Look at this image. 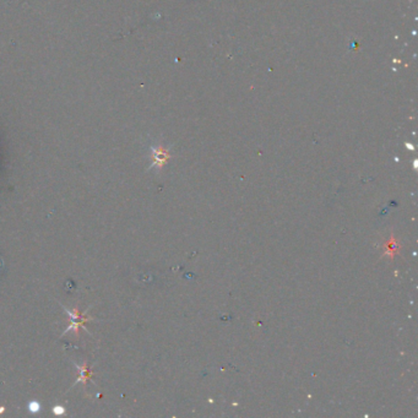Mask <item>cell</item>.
<instances>
[{
    "instance_id": "obj_1",
    "label": "cell",
    "mask_w": 418,
    "mask_h": 418,
    "mask_svg": "<svg viewBox=\"0 0 418 418\" xmlns=\"http://www.w3.org/2000/svg\"><path fill=\"white\" fill-rule=\"evenodd\" d=\"M61 306H63L65 313L69 315V321H70L69 326L67 327V330H64V333L61 334V336H64L65 334L70 331V333H74V335H75L76 337H79L80 329L82 327V329L86 330L85 324L87 323V321L92 320V318L89 317V311L91 306H90V308L85 313H80L79 309H68V308H65L64 305H61ZM86 331L90 333L89 330H86Z\"/></svg>"
},
{
    "instance_id": "obj_2",
    "label": "cell",
    "mask_w": 418,
    "mask_h": 418,
    "mask_svg": "<svg viewBox=\"0 0 418 418\" xmlns=\"http://www.w3.org/2000/svg\"><path fill=\"white\" fill-rule=\"evenodd\" d=\"M74 364H75V367L77 368V371H79V377H77V380L75 382V384L71 386V388H74V386L79 383H81L86 386V384H87L89 380H91V377H92V374H94V371H92L91 368L89 367L87 362H83L81 365L77 363H74Z\"/></svg>"
},
{
    "instance_id": "obj_3",
    "label": "cell",
    "mask_w": 418,
    "mask_h": 418,
    "mask_svg": "<svg viewBox=\"0 0 418 418\" xmlns=\"http://www.w3.org/2000/svg\"><path fill=\"white\" fill-rule=\"evenodd\" d=\"M152 157H153V163L152 166L159 167V168H162V166L165 165V162L168 159V153L167 151L163 150V148H152Z\"/></svg>"
},
{
    "instance_id": "obj_4",
    "label": "cell",
    "mask_w": 418,
    "mask_h": 418,
    "mask_svg": "<svg viewBox=\"0 0 418 418\" xmlns=\"http://www.w3.org/2000/svg\"><path fill=\"white\" fill-rule=\"evenodd\" d=\"M41 404L38 401H31L29 404V411L31 413H37L41 411Z\"/></svg>"
},
{
    "instance_id": "obj_5",
    "label": "cell",
    "mask_w": 418,
    "mask_h": 418,
    "mask_svg": "<svg viewBox=\"0 0 418 418\" xmlns=\"http://www.w3.org/2000/svg\"><path fill=\"white\" fill-rule=\"evenodd\" d=\"M52 411H53L55 416H63V414H65V408L63 406H54Z\"/></svg>"
},
{
    "instance_id": "obj_6",
    "label": "cell",
    "mask_w": 418,
    "mask_h": 418,
    "mask_svg": "<svg viewBox=\"0 0 418 418\" xmlns=\"http://www.w3.org/2000/svg\"><path fill=\"white\" fill-rule=\"evenodd\" d=\"M5 411V407H0V413H3Z\"/></svg>"
}]
</instances>
